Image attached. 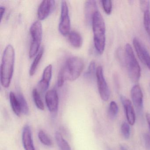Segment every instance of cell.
<instances>
[{
	"mask_svg": "<svg viewBox=\"0 0 150 150\" xmlns=\"http://www.w3.org/2000/svg\"><path fill=\"white\" fill-rule=\"evenodd\" d=\"M98 11L96 1H86L85 4V17L86 21L88 24L92 23L93 16Z\"/></svg>",
	"mask_w": 150,
	"mask_h": 150,
	"instance_id": "9a60e30c",
	"label": "cell"
},
{
	"mask_svg": "<svg viewBox=\"0 0 150 150\" xmlns=\"http://www.w3.org/2000/svg\"><path fill=\"white\" fill-rule=\"evenodd\" d=\"M71 29V21L68 5L65 1H61V14L59 25V32L63 36L69 35Z\"/></svg>",
	"mask_w": 150,
	"mask_h": 150,
	"instance_id": "8992f818",
	"label": "cell"
},
{
	"mask_svg": "<svg viewBox=\"0 0 150 150\" xmlns=\"http://www.w3.org/2000/svg\"><path fill=\"white\" fill-rule=\"evenodd\" d=\"M32 96L37 108L40 110H44V105L40 96V93L36 88L33 89L32 91Z\"/></svg>",
	"mask_w": 150,
	"mask_h": 150,
	"instance_id": "ffe728a7",
	"label": "cell"
},
{
	"mask_svg": "<svg viewBox=\"0 0 150 150\" xmlns=\"http://www.w3.org/2000/svg\"><path fill=\"white\" fill-rule=\"evenodd\" d=\"M96 71V63L94 61H91L88 66L87 71L86 74L87 77H91L93 76Z\"/></svg>",
	"mask_w": 150,
	"mask_h": 150,
	"instance_id": "83f0119b",
	"label": "cell"
},
{
	"mask_svg": "<svg viewBox=\"0 0 150 150\" xmlns=\"http://www.w3.org/2000/svg\"><path fill=\"white\" fill-rule=\"evenodd\" d=\"M133 45L139 58L150 71V55L148 51L137 38H133Z\"/></svg>",
	"mask_w": 150,
	"mask_h": 150,
	"instance_id": "ba28073f",
	"label": "cell"
},
{
	"mask_svg": "<svg viewBox=\"0 0 150 150\" xmlns=\"http://www.w3.org/2000/svg\"><path fill=\"white\" fill-rule=\"evenodd\" d=\"M121 100L125 110L128 122L131 125H133L136 121V115L132 103L129 100L123 96H121Z\"/></svg>",
	"mask_w": 150,
	"mask_h": 150,
	"instance_id": "4fadbf2b",
	"label": "cell"
},
{
	"mask_svg": "<svg viewBox=\"0 0 150 150\" xmlns=\"http://www.w3.org/2000/svg\"><path fill=\"white\" fill-rule=\"evenodd\" d=\"M144 139L146 148L148 150H150V134L148 133L144 134Z\"/></svg>",
	"mask_w": 150,
	"mask_h": 150,
	"instance_id": "f546056e",
	"label": "cell"
},
{
	"mask_svg": "<svg viewBox=\"0 0 150 150\" xmlns=\"http://www.w3.org/2000/svg\"><path fill=\"white\" fill-rule=\"evenodd\" d=\"M120 150H128V149L125 146L122 145L120 146Z\"/></svg>",
	"mask_w": 150,
	"mask_h": 150,
	"instance_id": "d6a6232c",
	"label": "cell"
},
{
	"mask_svg": "<svg viewBox=\"0 0 150 150\" xmlns=\"http://www.w3.org/2000/svg\"><path fill=\"white\" fill-rule=\"evenodd\" d=\"M66 79L65 73L64 66L59 70L57 79V86L59 87L63 86Z\"/></svg>",
	"mask_w": 150,
	"mask_h": 150,
	"instance_id": "d4e9b609",
	"label": "cell"
},
{
	"mask_svg": "<svg viewBox=\"0 0 150 150\" xmlns=\"http://www.w3.org/2000/svg\"><path fill=\"white\" fill-rule=\"evenodd\" d=\"M22 139L23 144L25 150H35L31 129L28 125H26L23 127Z\"/></svg>",
	"mask_w": 150,
	"mask_h": 150,
	"instance_id": "5bb4252c",
	"label": "cell"
},
{
	"mask_svg": "<svg viewBox=\"0 0 150 150\" xmlns=\"http://www.w3.org/2000/svg\"><path fill=\"white\" fill-rule=\"evenodd\" d=\"M9 100L11 107L14 113L17 116H20L21 113H22L21 106L17 96L13 92H10L9 94Z\"/></svg>",
	"mask_w": 150,
	"mask_h": 150,
	"instance_id": "e0dca14e",
	"label": "cell"
},
{
	"mask_svg": "<svg viewBox=\"0 0 150 150\" xmlns=\"http://www.w3.org/2000/svg\"><path fill=\"white\" fill-rule=\"evenodd\" d=\"M140 6L143 12L146 10L150 9V1H141Z\"/></svg>",
	"mask_w": 150,
	"mask_h": 150,
	"instance_id": "f1b7e54d",
	"label": "cell"
},
{
	"mask_svg": "<svg viewBox=\"0 0 150 150\" xmlns=\"http://www.w3.org/2000/svg\"><path fill=\"white\" fill-rule=\"evenodd\" d=\"M92 25L95 48L99 54H103L106 43V28L103 17L99 11L94 15Z\"/></svg>",
	"mask_w": 150,
	"mask_h": 150,
	"instance_id": "7a4b0ae2",
	"label": "cell"
},
{
	"mask_svg": "<svg viewBox=\"0 0 150 150\" xmlns=\"http://www.w3.org/2000/svg\"><path fill=\"white\" fill-rule=\"evenodd\" d=\"M149 87H150V84H149Z\"/></svg>",
	"mask_w": 150,
	"mask_h": 150,
	"instance_id": "e575fe53",
	"label": "cell"
},
{
	"mask_svg": "<svg viewBox=\"0 0 150 150\" xmlns=\"http://www.w3.org/2000/svg\"><path fill=\"white\" fill-rule=\"evenodd\" d=\"M68 40L71 45L74 48H80L83 43L82 37L79 33L75 31L70 32L68 35Z\"/></svg>",
	"mask_w": 150,
	"mask_h": 150,
	"instance_id": "2e32d148",
	"label": "cell"
},
{
	"mask_svg": "<svg viewBox=\"0 0 150 150\" xmlns=\"http://www.w3.org/2000/svg\"><path fill=\"white\" fill-rule=\"evenodd\" d=\"M44 51V49L43 47H42L39 52L38 53L36 57L35 58L30 69L29 74L30 76H33L35 73L38 67L43 55Z\"/></svg>",
	"mask_w": 150,
	"mask_h": 150,
	"instance_id": "d6986e66",
	"label": "cell"
},
{
	"mask_svg": "<svg viewBox=\"0 0 150 150\" xmlns=\"http://www.w3.org/2000/svg\"><path fill=\"white\" fill-rule=\"evenodd\" d=\"M96 76L100 96L102 100L107 101L109 99L110 92L103 75V67L101 66L96 68Z\"/></svg>",
	"mask_w": 150,
	"mask_h": 150,
	"instance_id": "52a82bcc",
	"label": "cell"
},
{
	"mask_svg": "<svg viewBox=\"0 0 150 150\" xmlns=\"http://www.w3.org/2000/svg\"><path fill=\"white\" fill-rule=\"evenodd\" d=\"M102 4L105 13L107 15L110 14L112 11V3L111 1H102Z\"/></svg>",
	"mask_w": 150,
	"mask_h": 150,
	"instance_id": "4316f807",
	"label": "cell"
},
{
	"mask_svg": "<svg viewBox=\"0 0 150 150\" xmlns=\"http://www.w3.org/2000/svg\"><path fill=\"white\" fill-rule=\"evenodd\" d=\"M55 1L52 0H45L42 1L38 10V16L40 21L47 18L55 6Z\"/></svg>",
	"mask_w": 150,
	"mask_h": 150,
	"instance_id": "8fae6325",
	"label": "cell"
},
{
	"mask_svg": "<svg viewBox=\"0 0 150 150\" xmlns=\"http://www.w3.org/2000/svg\"><path fill=\"white\" fill-rule=\"evenodd\" d=\"M131 96L137 111L138 113H141L143 108V94L141 88L139 85H135L132 87L131 90Z\"/></svg>",
	"mask_w": 150,
	"mask_h": 150,
	"instance_id": "30bf717a",
	"label": "cell"
},
{
	"mask_svg": "<svg viewBox=\"0 0 150 150\" xmlns=\"http://www.w3.org/2000/svg\"><path fill=\"white\" fill-rule=\"evenodd\" d=\"M125 59L130 79L133 82H138L141 76V68L129 44H127L125 45Z\"/></svg>",
	"mask_w": 150,
	"mask_h": 150,
	"instance_id": "3957f363",
	"label": "cell"
},
{
	"mask_svg": "<svg viewBox=\"0 0 150 150\" xmlns=\"http://www.w3.org/2000/svg\"><path fill=\"white\" fill-rule=\"evenodd\" d=\"M118 108L116 103L112 101L110 104L108 109V115L111 119H115L117 115Z\"/></svg>",
	"mask_w": 150,
	"mask_h": 150,
	"instance_id": "cb8c5ba5",
	"label": "cell"
},
{
	"mask_svg": "<svg viewBox=\"0 0 150 150\" xmlns=\"http://www.w3.org/2000/svg\"><path fill=\"white\" fill-rule=\"evenodd\" d=\"M16 96L20 103L22 113L25 115H28L29 114V108L24 96L21 93H19Z\"/></svg>",
	"mask_w": 150,
	"mask_h": 150,
	"instance_id": "44dd1931",
	"label": "cell"
},
{
	"mask_svg": "<svg viewBox=\"0 0 150 150\" xmlns=\"http://www.w3.org/2000/svg\"><path fill=\"white\" fill-rule=\"evenodd\" d=\"M144 13V26L150 40V9L145 11Z\"/></svg>",
	"mask_w": 150,
	"mask_h": 150,
	"instance_id": "603a6c76",
	"label": "cell"
},
{
	"mask_svg": "<svg viewBox=\"0 0 150 150\" xmlns=\"http://www.w3.org/2000/svg\"><path fill=\"white\" fill-rule=\"evenodd\" d=\"M15 60V52L13 45H8L4 50L1 65V83L3 87L10 86L13 78Z\"/></svg>",
	"mask_w": 150,
	"mask_h": 150,
	"instance_id": "6da1fadb",
	"label": "cell"
},
{
	"mask_svg": "<svg viewBox=\"0 0 150 150\" xmlns=\"http://www.w3.org/2000/svg\"><path fill=\"white\" fill-rule=\"evenodd\" d=\"M45 100L50 112L55 113L58 111L59 99L57 92L56 90L51 89L48 91L45 94Z\"/></svg>",
	"mask_w": 150,
	"mask_h": 150,
	"instance_id": "9c48e42d",
	"label": "cell"
},
{
	"mask_svg": "<svg viewBox=\"0 0 150 150\" xmlns=\"http://www.w3.org/2000/svg\"><path fill=\"white\" fill-rule=\"evenodd\" d=\"M5 12H6V8L4 7L1 6V7H0V13H1L0 18H1V21H2V19L3 18V16H4V14H5Z\"/></svg>",
	"mask_w": 150,
	"mask_h": 150,
	"instance_id": "4dcf8cb0",
	"label": "cell"
},
{
	"mask_svg": "<svg viewBox=\"0 0 150 150\" xmlns=\"http://www.w3.org/2000/svg\"><path fill=\"white\" fill-rule=\"evenodd\" d=\"M38 137L42 144L47 146H52V142L50 137L44 131H39L38 133Z\"/></svg>",
	"mask_w": 150,
	"mask_h": 150,
	"instance_id": "7402d4cb",
	"label": "cell"
},
{
	"mask_svg": "<svg viewBox=\"0 0 150 150\" xmlns=\"http://www.w3.org/2000/svg\"><path fill=\"white\" fill-rule=\"evenodd\" d=\"M146 121H147V123H148V126H149V128L150 130V114L146 113Z\"/></svg>",
	"mask_w": 150,
	"mask_h": 150,
	"instance_id": "1f68e13d",
	"label": "cell"
},
{
	"mask_svg": "<svg viewBox=\"0 0 150 150\" xmlns=\"http://www.w3.org/2000/svg\"><path fill=\"white\" fill-rule=\"evenodd\" d=\"M108 150H111V149H110V148H108Z\"/></svg>",
	"mask_w": 150,
	"mask_h": 150,
	"instance_id": "836d02e7",
	"label": "cell"
},
{
	"mask_svg": "<svg viewBox=\"0 0 150 150\" xmlns=\"http://www.w3.org/2000/svg\"><path fill=\"white\" fill-rule=\"evenodd\" d=\"M55 139L60 150H71L68 142L63 138L61 133L57 132L55 133Z\"/></svg>",
	"mask_w": 150,
	"mask_h": 150,
	"instance_id": "ac0fdd59",
	"label": "cell"
},
{
	"mask_svg": "<svg viewBox=\"0 0 150 150\" xmlns=\"http://www.w3.org/2000/svg\"><path fill=\"white\" fill-rule=\"evenodd\" d=\"M121 132L125 138L128 139L130 135V129L129 125L127 123H123L121 126Z\"/></svg>",
	"mask_w": 150,
	"mask_h": 150,
	"instance_id": "484cf974",
	"label": "cell"
},
{
	"mask_svg": "<svg viewBox=\"0 0 150 150\" xmlns=\"http://www.w3.org/2000/svg\"><path fill=\"white\" fill-rule=\"evenodd\" d=\"M30 32L32 39L30 47L29 56L30 58H32L38 52L42 42V30L41 22L35 21L31 25Z\"/></svg>",
	"mask_w": 150,
	"mask_h": 150,
	"instance_id": "5b68a950",
	"label": "cell"
},
{
	"mask_svg": "<svg viewBox=\"0 0 150 150\" xmlns=\"http://www.w3.org/2000/svg\"><path fill=\"white\" fill-rule=\"evenodd\" d=\"M52 67L51 64L47 66L44 70L42 77L38 84L40 92L44 93L49 88L52 76Z\"/></svg>",
	"mask_w": 150,
	"mask_h": 150,
	"instance_id": "7c38bea8",
	"label": "cell"
},
{
	"mask_svg": "<svg viewBox=\"0 0 150 150\" xmlns=\"http://www.w3.org/2000/svg\"><path fill=\"white\" fill-rule=\"evenodd\" d=\"M66 79L70 81L76 80L83 71L84 62L83 59L78 57H72L67 60L64 65Z\"/></svg>",
	"mask_w": 150,
	"mask_h": 150,
	"instance_id": "277c9868",
	"label": "cell"
}]
</instances>
